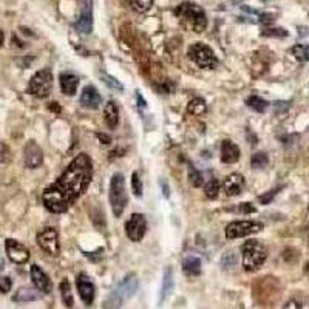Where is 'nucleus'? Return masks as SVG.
Returning <instances> with one entry per match:
<instances>
[{
    "instance_id": "nucleus-1",
    "label": "nucleus",
    "mask_w": 309,
    "mask_h": 309,
    "mask_svg": "<svg viewBox=\"0 0 309 309\" xmlns=\"http://www.w3.org/2000/svg\"><path fill=\"white\" fill-rule=\"evenodd\" d=\"M93 178L92 159L85 153H80L71 161L67 170L48 185L44 192V204L53 214L67 212L71 204L90 185Z\"/></svg>"
},
{
    "instance_id": "nucleus-2",
    "label": "nucleus",
    "mask_w": 309,
    "mask_h": 309,
    "mask_svg": "<svg viewBox=\"0 0 309 309\" xmlns=\"http://www.w3.org/2000/svg\"><path fill=\"white\" fill-rule=\"evenodd\" d=\"M176 17L183 22V25L195 32H202L207 27L206 13L201 6L192 2H183L175 8Z\"/></svg>"
},
{
    "instance_id": "nucleus-3",
    "label": "nucleus",
    "mask_w": 309,
    "mask_h": 309,
    "mask_svg": "<svg viewBox=\"0 0 309 309\" xmlns=\"http://www.w3.org/2000/svg\"><path fill=\"white\" fill-rule=\"evenodd\" d=\"M138 284L139 283H138V278L135 274L127 275V277L115 288V291L105 298L104 309H121V306H123V303L127 298L133 297L136 294Z\"/></svg>"
},
{
    "instance_id": "nucleus-4",
    "label": "nucleus",
    "mask_w": 309,
    "mask_h": 309,
    "mask_svg": "<svg viewBox=\"0 0 309 309\" xmlns=\"http://www.w3.org/2000/svg\"><path fill=\"white\" fill-rule=\"evenodd\" d=\"M243 252V267L247 271H257L267 258V249L257 240H249L241 246Z\"/></svg>"
},
{
    "instance_id": "nucleus-5",
    "label": "nucleus",
    "mask_w": 309,
    "mask_h": 309,
    "mask_svg": "<svg viewBox=\"0 0 309 309\" xmlns=\"http://www.w3.org/2000/svg\"><path fill=\"white\" fill-rule=\"evenodd\" d=\"M108 200L110 206L115 216H121L124 214L127 206V192H125V183L123 173H115L110 181V190H108Z\"/></svg>"
},
{
    "instance_id": "nucleus-6",
    "label": "nucleus",
    "mask_w": 309,
    "mask_h": 309,
    "mask_svg": "<svg viewBox=\"0 0 309 309\" xmlns=\"http://www.w3.org/2000/svg\"><path fill=\"white\" fill-rule=\"evenodd\" d=\"M189 58L197 63L200 68H204V70H214L218 65V59L214 50L201 42L193 44L189 48Z\"/></svg>"
},
{
    "instance_id": "nucleus-7",
    "label": "nucleus",
    "mask_w": 309,
    "mask_h": 309,
    "mask_svg": "<svg viewBox=\"0 0 309 309\" xmlns=\"http://www.w3.org/2000/svg\"><path fill=\"white\" fill-rule=\"evenodd\" d=\"M51 88H53V75L48 68L39 70L36 75L31 77L30 85H28L30 93L37 97H46L51 93Z\"/></svg>"
},
{
    "instance_id": "nucleus-8",
    "label": "nucleus",
    "mask_w": 309,
    "mask_h": 309,
    "mask_svg": "<svg viewBox=\"0 0 309 309\" xmlns=\"http://www.w3.org/2000/svg\"><path fill=\"white\" fill-rule=\"evenodd\" d=\"M263 229V224L258 221H233L226 227V238L235 240L247 235L257 233Z\"/></svg>"
},
{
    "instance_id": "nucleus-9",
    "label": "nucleus",
    "mask_w": 309,
    "mask_h": 309,
    "mask_svg": "<svg viewBox=\"0 0 309 309\" xmlns=\"http://www.w3.org/2000/svg\"><path fill=\"white\" fill-rule=\"evenodd\" d=\"M37 245L48 255L56 257L59 254V235L54 227H46L37 235Z\"/></svg>"
},
{
    "instance_id": "nucleus-10",
    "label": "nucleus",
    "mask_w": 309,
    "mask_h": 309,
    "mask_svg": "<svg viewBox=\"0 0 309 309\" xmlns=\"http://www.w3.org/2000/svg\"><path fill=\"white\" fill-rule=\"evenodd\" d=\"M147 232V219L142 214H133L125 223V233L132 241H141Z\"/></svg>"
},
{
    "instance_id": "nucleus-11",
    "label": "nucleus",
    "mask_w": 309,
    "mask_h": 309,
    "mask_svg": "<svg viewBox=\"0 0 309 309\" xmlns=\"http://www.w3.org/2000/svg\"><path fill=\"white\" fill-rule=\"evenodd\" d=\"M5 249H6L8 258L15 264H23L30 260V250L23 246L22 243L15 241L13 238L5 241Z\"/></svg>"
},
{
    "instance_id": "nucleus-12",
    "label": "nucleus",
    "mask_w": 309,
    "mask_h": 309,
    "mask_svg": "<svg viewBox=\"0 0 309 309\" xmlns=\"http://www.w3.org/2000/svg\"><path fill=\"white\" fill-rule=\"evenodd\" d=\"M30 275H31V281L34 284V288L42 292V294H48L51 291V280L48 278V275L40 269V266L32 264L30 269Z\"/></svg>"
},
{
    "instance_id": "nucleus-13",
    "label": "nucleus",
    "mask_w": 309,
    "mask_h": 309,
    "mask_svg": "<svg viewBox=\"0 0 309 309\" xmlns=\"http://www.w3.org/2000/svg\"><path fill=\"white\" fill-rule=\"evenodd\" d=\"M23 154H25V166L28 169H36L42 164V161H44V152L34 141H30L25 145Z\"/></svg>"
},
{
    "instance_id": "nucleus-14",
    "label": "nucleus",
    "mask_w": 309,
    "mask_h": 309,
    "mask_svg": "<svg viewBox=\"0 0 309 309\" xmlns=\"http://www.w3.org/2000/svg\"><path fill=\"white\" fill-rule=\"evenodd\" d=\"M101 101H102V97L93 85L85 87L82 90V93H80V97H79L80 105H82L84 108H88V110H96L101 105Z\"/></svg>"
},
{
    "instance_id": "nucleus-15",
    "label": "nucleus",
    "mask_w": 309,
    "mask_h": 309,
    "mask_svg": "<svg viewBox=\"0 0 309 309\" xmlns=\"http://www.w3.org/2000/svg\"><path fill=\"white\" fill-rule=\"evenodd\" d=\"M76 284H77V291L82 302L85 305H92L94 300V284L92 283V280L88 278L85 274H80L76 280Z\"/></svg>"
},
{
    "instance_id": "nucleus-16",
    "label": "nucleus",
    "mask_w": 309,
    "mask_h": 309,
    "mask_svg": "<svg viewBox=\"0 0 309 309\" xmlns=\"http://www.w3.org/2000/svg\"><path fill=\"white\" fill-rule=\"evenodd\" d=\"M76 30L82 34H90L93 30V11H92V2L88 0V3L82 8L79 19L76 22Z\"/></svg>"
},
{
    "instance_id": "nucleus-17",
    "label": "nucleus",
    "mask_w": 309,
    "mask_h": 309,
    "mask_svg": "<svg viewBox=\"0 0 309 309\" xmlns=\"http://www.w3.org/2000/svg\"><path fill=\"white\" fill-rule=\"evenodd\" d=\"M223 185L227 197H237L245 187V176L240 173H231L229 176H226Z\"/></svg>"
},
{
    "instance_id": "nucleus-18",
    "label": "nucleus",
    "mask_w": 309,
    "mask_h": 309,
    "mask_svg": "<svg viewBox=\"0 0 309 309\" xmlns=\"http://www.w3.org/2000/svg\"><path fill=\"white\" fill-rule=\"evenodd\" d=\"M240 159V149L238 145L226 139L221 142V161L226 162V164H233Z\"/></svg>"
},
{
    "instance_id": "nucleus-19",
    "label": "nucleus",
    "mask_w": 309,
    "mask_h": 309,
    "mask_svg": "<svg viewBox=\"0 0 309 309\" xmlns=\"http://www.w3.org/2000/svg\"><path fill=\"white\" fill-rule=\"evenodd\" d=\"M59 80H61V88H62L63 94H67V96L76 94L77 85H79V79L76 75H73V73H62Z\"/></svg>"
},
{
    "instance_id": "nucleus-20",
    "label": "nucleus",
    "mask_w": 309,
    "mask_h": 309,
    "mask_svg": "<svg viewBox=\"0 0 309 309\" xmlns=\"http://www.w3.org/2000/svg\"><path fill=\"white\" fill-rule=\"evenodd\" d=\"M39 298H40V292L37 289H32V288H28V286L19 288L13 297L14 302H19V303L36 302V300H39Z\"/></svg>"
},
{
    "instance_id": "nucleus-21",
    "label": "nucleus",
    "mask_w": 309,
    "mask_h": 309,
    "mask_svg": "<svg viewBox=\"0 0 309 309\" xmlns=\"http://www.w3.org/2000/svg\"><path fill=\"white\" fill-rule=\"evenodd\" d=\"M104 119H105V123H107V125L110 128H116L118 127L119 111H118L116 104L113 102V101L107 102V105H105V108H104Z\"/></svg>"
},
{
    "instance_id": "nucleus-22",
    "label": "nucleus",
    "mask_w": 309,
    "mask_h": 309,
    "mask_svg": "<svg viewBox=\"0 0 309 309\" xmlns=\"http://www.w3.org/2000/svg\"><path fill=\"white\" fill-rule=\"evenodd\" d=\"M172 289H173V271L170 269V267H167L164 271V280H162V289H161V298H159L161 303L170 295Z\"/></svg>"
},
{
    "instance_id": "nucleus-23",
    "label": "nucleus",
    "mask_w": 309,
    "mask_h": 309,
    "mask_svg": "<svg viewBox=\"0 0 309 309\" xmlns=\"http://www.w3.org/2000/svg\"><path fill=\"white\" fill-rule=\"evenodd\" d=\"M206 110H207L206 101L201 99V97H193V99L189 102V105H187V111H189L190 115H193V116L204 115Z\"/></svg>"
},
{
    "instance_id": "nucleus-24",
    "label": "nucleus",
    "mask_w": 309,
    "mask_h": 309,
    "mask_svg": "<svg viewBox=\"0 0 309 309\" xmlns=\"http://www.w3.org/2000/svg\"><path fill=\"white\" fill-rule=\"evenodd\" d=\"M183 271L187 275H200V272H201V262H200V258H197V257L185 258L184 263H183Z\"/></svg>"
},
{
    "instance_id": "nucleus-25",
    "label": "nucleus",
    "mask_w": 309,
    "mask_h": 309,
    "mask_svg": "<svg viewBox=\"0 0 309 309\" xmlns=\"http://www.w3.org/2000/svg\"><path fill=\"white\" fill-rule=\"evenodd\" d=\"M59 291H61V297H62V302L67 308H73V294H71V286H70V281L67 278H63L59 284Z\"/></svg>"
},
{
    "instance_id": "nucleus-26",
    "label": "nucleus",
    "mask_w": 309,
    "mask_h": 309,
    "mask_svg": "<svg viewBox=\"0 0 309 309\" xmlns=\"http://www.w3.org/2000/svg\"><path fill=\"white\" fill-rule=\"evenodd\" d=\"M246 105H247L249 108L255 110L258 113H263L267 108V102L264 99H262L260 96H250V97H247V99H246Z\"/></svg>"
},
{
    "instance_id": "nucleus-27",
    "label": "nucleus",
    "mask_w": 309,
    "mask_h": 309,
    "mask_svg": "<svg viewBox=\"0 0 309 309\" xmlns=\"http://www.w3.org/2000/svg\"><path fill=\"white\" fill-rule=\"evenodd\" d=\"M267 164H269V156L264 152H258L254 153L250 158V166L254 169H264Z\"/></svg>"
},
{
    "instance_id": "nucleus-28",
    "label": "nucleus",
    "mask_w": 309,
    "mask_h": 309,
    "mask_svg": "<svg viewBox=\"0 0 309 309\" xmlns=\"http://www.w3.org/2000/svg\"><path fill=\"white\" fill-rule=\"evenodd\" d=\"M238 262V257L237 254H235V250H226L223 254V258H221V266L223 269H231V267H233L235 264H237Z\"/></svg>"
},
{
    "instance_id": "nucleus-29",
    "label": "nucleus",
    "mask_w": 309,
    "mask_h": 309,
    "mask_svg": "<svg viewBox=\"0 0 309 309\" xmlns=\"http://www.w3.org/2000/svg\"><path fill=\"white\" fill-rule=\"evenodd\" d=\"M291 51L295 56V59L302 62H309V45H295L292 46Z\"/></svg>"
},
{
    "instance_id": "nucleus-30",
    "label": "nucleus",
    "mask_w": 309,
    "mask_h": 309,
    "mask_svg": "<svg viewBox=\"0 0 309 309\" xmlns=\"http://www.w3.org/2000/svg\"><path fill=\"white\" fill-rule=\"evenodd\" d=\"M130 6L133 8L135 11L138 13H145L149 11L152 5H153V0H128Z\"/></svg>"
},
{
    "instance_id": "nucleus-31",
    "label": "nucleus",
    "mask_w": 309,
    "mask_h": 309,
    "mask_svg": "<svg viewBox=\"0 0 309 309\" xmlns=\"http://www.w3.org/2000/svg\"><path fill=\"white\" fill-rule=\"evenodd\" d=\"M189 180H190L193 187H202V185H204V178H202V175L192 164H189Z\"/></svg>"
},
{
    "instance_id": "nucleus-32",
    "label": "nucleus",
    "mask_w": 309,
    "mask_h": 309,
    "mask_svg": "<svg viewBox=\"0 0 309 309\" xmlns=\"http://www.w3.org/2000/svg\"><path fill=\"white\" fill-rule=\"evenodd\" d=\"M204 193L209 200H215L219 193V183L216 180H210L206 185H204Z\"/></svg>"
},
{
    "instance_id": "nucleus-33",
    "label": "nucleus",
    "mask_w": 309,
    "mask_h": 309,
    "mask_svg": "<svg viewBox=\"0 0 309 309\" xmlns=\"http://www.w3.org/2000/svg\"><path fill=\"white\" fill-rule=\"evenodd\" d=\"M132 192L138 198L142 195V181L139 178V172H133V175H132Z\"/></svg>"
},
{
    "instance_id": "nucleus-34",
    "label": "nucleus",
    "mask_w": 309,
    "mask_h": 309,
    "mask_svg": "<svg viewBox=\"0 0 309 309\" xmlns=\"http://www.w3.org/2000/svg\"><path fill=\"white\" fill-rule=\"evenodd\" d=\"M102 80L105 84H107L108 87H111V88H115V90H124V87H123V84L119 82V80H116L115 77H111V76H108V75H102Z\"/></svg>"
},
{
    "instance_id": "nucleus-35",
    "label": "nucleus",
    "mask_w": 309,
    "mask_h": 309,
    "mask_svg": "<svg viewBox=\"0 0 309 309\" xmlns=\"http://www.w3.org/2000/svg\"><path fill=\"white\" fill-rule=\"evenodd\" d=\"M11 288H13V281L10 277H0V292H2V294L10 292Z\"/></svg>"
},
{
    "instance_id": "nucleus-36",
    "label": "nucleus",
    "mask_w": 309,
    "mask_h": 309,
    "mask_svg": "<svg viewBox=\"0 0 309 309\" xmlns=\"http://www.w3.org/2000/svg\"><path fill=\"white\" fill-rule=\"evenodd\" d=\"M263 36H269V37H286L288 32L284 30H280V28H275V30H264L263 31Z\"/></svg>"
},
{
    "instance_id": "nucleus-37",
    "label": "nucleus",
    "mask_w": 309,
    "mask_h": 309,
    "mask_svg": "<svg viewBox=\"0 0 309 309\" xmlns=\"http://www.w3.org/2000/svg\"><path fill=\"white\" fill-rule=\"evenodd\" d=\"M10 147L5 142H0V162H5L10 159Z\"/></svg>"
},
{
    "instance_id": "nucleus-38",
    "label": "nucleus",
    "mask_w": 309,
    "mask_h": 309,
    "mask_svg": "<svg viewBox=\"0 0 309 309\" xmlns=\"http://www.w3.org/2000/svg\"><path fill=\"white\" fill-rule=\"evenodd\" d=\"M278 190H280V189H274V190H271V192H267V193L262 195V197H260V202H262V204H269V202L272 201V198L275 197V195H277Z\"/></svg>"
},
{
    "instance_id": "nucleus-39",
    "label": "nucleus",
    "mask_w": 309,
    "mask_h": 309,
    "mask_svg": "<svg viewBox=\"0 0 309 309\" xmlns=\"http://www.w3.org/2000/svg\"><path fill=\"white\" fill-rule=\"evenodd\" d=\"M240 212L241 214H254V212H257V209H255V206L254 204H250V202H243V204L240 206Z\"/></svg>"
},
{
    "instance_id": "nucleus-40",
    "label": "nucleus",
    "mask_w": 309,
    "mask_h": 309,
    "mask_svg": "<svg viewBox=\"0 0 309 309\" xmlns=\"http://www.w3.org/2000/svg\"><path fill=\"white\" fill-rule=\"evenodd\" d=\"M283 309H305V306L298 302V300H289V302L284 305Z\"/></svg>"
},
{
    "instance_id": "nucleus-41",
    "label": "nucleus",
    "mask_w": 309,
    "mask_h": 309,
    "mask_svg": "<svg viewBox=\"0 0 309 309\" xmlns=\"http://www.w3.org/2000/svg\"><path fill=\"white\" fill-rule=\"evenodd\" d=\"M289 102H275V110H283V108H288Z\"/></svg>"
},
{
    "instance_id": "nucleus-42",
    "label": "nucleus",
    "mask_w": 309,
    "mask_h": 309,
    "mask_svg": "<svg viewBox=\"0 0 309 309\" xmlns=\"http://www.w3.org/2000/svg\"><path fill=\"white\" fill-rule=\"evenodd\" d=\"M48 108H50L51 111H54V113H61V107H59L58 102H51L50 107H48Z\"/></svg>"
},
{
    "instance_id": "nucleus-43",
    "label": "nucleus",
    "mask_w": 309,
    "mask_h": 309,
    "mask_svg": "<svg viewBox=\"0 0 309 309\" xmlns=\"http://www.w3.org/2000/svg\"><path fill=\"white\" fill-rule=\"evenodd\" d=\"M97 138H99V139L102 141V144H110V141H111V138L110 136H105V135H97Z\"/></svg>"
},
{
    "instance_id": "nucleus-44",
    "label": "nucleus",
    "mask_w": 309,
    "mask_h": 309,
    "mask_svg": "<svg viewBox=\"0 0 309 309\" xmlns=\"http://www.w3.org/2000/svg\"><path fill=\"white\" fill-rule=\"evenodd\" d=\"M272 20H274V19H272L271 14H263V15H262V22H264V23H266V22H272Z\"/></svg>"
},
{
    "instance_id": "nucleus-45",
    "label": "nucleus",
    "mask_w": 309,
    "mask_h": 309,
    "mask_svg": "<svg viewBox=\"0 0 309 309\" xmlns=\"http://www.w3.org/2000/svg\"><path fill=\"white\" fill-rule=\"evenodd\" d=\"M161 185H162V190H164V197H169V195H170V190L167 189V185H166V183H164V181H162V183H161Z\"/></svg>"
},
{
    "instance_id": "nucleus-46",
    "label": "nucleus",
    "mask_w": 309,
    "mask_h": 309,
    "mask_svg": "<svg viewBox=\"0 0 309 309\" xmlns=\"http://www.w3.org/2000/svg\"><path fill=\"white\" fill-rule=\"evenodd\" d=\"M305 237H306V240H308V243H309V226L305 227Z\"/></svg>"
},
{
    "instance_id": "nucleus-47",
    "label": "nucleus",
    "mask_w": 309,
    "mask_h": 309,
    "mask_svg": "<svg viewBox=\"0 0 309 309\" xmlns=\"http://www.w3.org/2000/svg\"><path fill=\"white\" fill-rule=\"evenodd\" d=\"M138 101H139V104H141V107H145V101H142V97L138 94Z\"/></svg>"
},
{
    "instance_id": "nucleus-48",
    "label": "nucleus",
    "mask_w": 309,
    "mask_h": 309,
    "mask_svg": "<svg viewBox=\"0 0 309 309\" xmlns=\"http://www.w3.org/2000/svg\"><path fill=\"white\" fill-rule=\"evenodd\" d=\"M3 266H5V262H3L2 255H0V269H3Z\"/></svg>"
},
{
    "instance_id": "nucleus-49",
    "label": "nucleus",
    "mask_w": 309,
    "mask_h": 309,
    "mask_svg": "<svg viewBox=\"0 0 309 309\" xmlns=\"http://www.w3.org/2000/svg\"><path fill=\"white\" fill-rule=\"evenodd\" d=\"M2 44H3V32L0 31V45H2Z\"/></svg>"
},
{
    "instance_id": "nucleus-50",
    "label": "nucleus",
    "mask_w": 309,
    "mask_h": 309,
    "mask_svg": "<svg viewBox=\"0 0 309 309\" xmlns=\"http://www.w3.org/2000/svg\"><path fill=\"white\" fill-rule=\"evenodd\" d=\"M305 272H306V274H309V262H308V263H306V266H305Z\"/></svg>"
}]
</instances>
